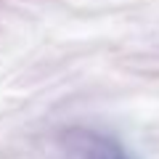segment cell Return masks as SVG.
I'll return each mask as SVG.
<instances>
[{"label": "cell", "instance_id": "obj_1", "mask_svg": "<svg viewBox=\"0 0 159 159\" xmlns=\"http://www.w3.org/2000/svg\"><path fill=\"white\" fill-rule=\"evenodd\" d=\"M72 143L82 159H130V154L119 146L114 138L96 130H77L72 133Z\"/></svg>", "mask_w": 159, "mask_h": 159}]
</instances>
